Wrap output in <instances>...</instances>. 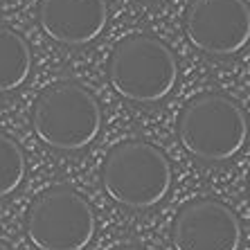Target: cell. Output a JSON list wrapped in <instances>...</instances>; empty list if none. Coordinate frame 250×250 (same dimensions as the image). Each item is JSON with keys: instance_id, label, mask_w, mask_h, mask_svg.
I'll use <instances>...</instances> for the list:
<instances>
[{"instance_id": "cell-9", "label": "cell", "mask_w": 250, "mask_h": 250, "mask_svg": "<svg viewBox=\"0 0 250 250\" xmlns=\"http://www.w3.org/2000/svg\"><path fill=\"white\" fill-rule=\"evenodd\" d=\"M32 72V50L21 32L0 23V95L12 93Z\"/></svg>"}, {"instance_id": "cell-11", "label": "cell", "mask_w": 250, "mask_h": 250, "mask_svg": "<svg viewBox=\"0 0 250 250\" xmlns=\"http://www.w3.org/2000/svg\"><path fill=\"white\" fill-rule=\"evenodd\" d=\"M115 250H145V248H140V246H120Z\"/></svg>"}, {"instance_id": "cell-1", "label": "cell", "mask_w": 250, "mask_h": 250, "mask_svg": "<svg viewBox=\"0 0 250 250\" xmlns=\"http://www.w3.org/2000/svg\"><path fill=\"white\" fill-rule=\"evenodd\" d=\"M32 128L54 151H79L99 135L102 108L97 97L82 83L59 82L36 97Z\"/></svg>"}, {"instance_id": "cell-6", "label": "cell", "mask_w": 250, "mask_h": 250, "mask_svg": "<svg viewBox=\"0 0 250 250\" xmlns=\"http://www.w3.org/2000/svg\"><path fill=\"white\" fill-rule=\"evenodd\" d=\"M185 34L196 50L232 57L248 45V0H192L185 12Z\"/></svg>"}, {"instance_id": "cell-10", "label": "cell", "mask_w": 250, "mask_h": 250, "mask_svg": "<svg viewBox=\"0 0 250 250\" xmlns=\"http://www.w3.org/2000/svg\"><path fill=\"white\" fill-rule=\"evenodd\" d=\"M27 174L25 153L12 135L0 131V198L9 196L23 185Z\"/></svg>"}, {"instance_id": "cell-8", "label": "cell", "mask_w": 250, "mask_h": 250, "mask_svg": "<svg viewBox=\"0 0 250 250\" xmlns=\"http://www.w3.org/2000/svg\"><path fill=\"white\" fill-rule=\"evenodd\" d=\"M39 23L61 45H88L106 29L108 5L106 0H41Z\"/></svg>"}, {"instance_id": "cell-5", "label": "cell", "mask_w": 250, "mask_h": 250, "mask_svg": "<svg viewBox=\"0 0 250 250\" xmlns=\"http://www.w3.org/2000/svg\"><path fill=\"white\" fill-rule=\"evenodd\" d=\"M25 230L39 250H83L95 237L97 219L82 194L57 185L32 201Z\"/></svg>"}, {"instance_id": "cell-4", "label": "cell", "mask_w": 250, "mask_h": 250, "mask_svg": "<svg viewBox=\"0 0 250 250\" xmlns=\"http://www.w3.org/2000/svg\"><path fill=\"white\" fill-rule=\"evenodd\" d=\"M102 183L115 203L128 209H149L171 189V165L156 145L128 140L108 151Z\"/></svg>"}, {"instance_id": "cell-3", "label": "cell", "mask_w": 250, "mask_h": 250, "mask_svg": "<svg viewBox=\"0 0 250 250\" xmlns=\"http://www.w3.org/2000/svg\"><path fill=\"white\" fill-rule=\"evenodd\" d=\"M178 140L189 156L205 163H226L244 149L248 115L221 93L194 97L178 117Z\"/></svg>"}, {"instance_id": "cell-2", "label": "cell", "mask_w": 250, "mask_h": 250, "mask_svg": "<svg viewBox=\"0 0 250 250\" xmlns=\"http://www.w3.org/2000/svg\"><path fill=\"white\" fill-rule=\"evenodd\" d=\"M108 79L120 97L133 104H156L174 90L178 63L167 43L140 32L115 45L108 59Z\"/></svg>"}, {"instance_id": "cell-7", "label": "cell", "mask_w": 250, "mask_h": 250, "mask_svg": "<svg viewBox=\"0 0 250 250\" xmlns=\"http://www.w3.org/2000/svg\"><path fill=\"white\" fill-rule=\"evenodd\" d=\"M176 250H239L244 241L241 221L214 198H194L181 208L171 226Z\"/></svg>"}, {"instance_id": "cell-12", "label": "cell", "mask_w": 250, "mask_h": 250, "mask_svg": "<svg viewBox=\"0 0 250 250\" xmlns=\"http://www.w3.org/2000/svg\"><path fill=\"white\" fill-rule=\"evenodd\" d=\"M0 250H12V248H9V246H7L5 241H2V239H0Z\"/></svg>"}]
</instances>
